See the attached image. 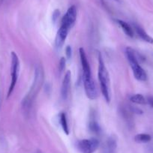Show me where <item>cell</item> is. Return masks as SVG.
I'll list each match as a JSON object with an SVG mask.
<instances>
[{
    "mask_svg": "<svg viewBox=\"0 0 153 153\" xmlns=\"http://www.w3.org/2000/svg\"><path fill=\"white\" fill-rule=\"evenodd\" d=\"M44 80H45V72H44L43 67L41 65H38L35 69L34 79L30 89L22 101V107L26 113H28L30 111L34 101L43 86Z\"/></svg>",
    "mask_w": 153,
    "mask_h": 153,
    "instance_id": "1",
    "label": "cell"
},
{
    "mask_svg": "<svg viewBox=\"0 0 153 153\" xmlns=\"http://www.w3.org/2000/svg\"><path fill=\"white\" fill-rule=\"evenodd\" d=\"M79 53H80V62H81L82 70H83V85H84L85 92H86V95L88 98L91 100H95L98 96V92L96 85L92 79L89 62L83 48H80Z\"/></svg>",
    "mask_w": 153,
    "mask_h": 153,
    "instance_id": "2",
    "label": "cell"
},
{
    "mask_svg": "<svg viewBox=\"0 0 153 153\" xmlns=\"http://www.w3.org/2000/svg\"><path fill=\"white\" fill-rule=\"evenodd\" d=\"M76 20V8L74 5H72L68 9L67 12L63 16L61 21L59 29H58L55 39V45L57 49H61L64 45L65 42Z\"/></svg>",
    "mask_w": 153,
    "mask_h": 153,
    "instance_id": "3",
    "label": "cell"
},
{
    "mask_svg": "<svg viewBox=\"0 0 153 153\" xmlns=\"http://www.w3.org/2000/svg\"><path fill=\"white\" fill-rule=\"evenodd\" d=\"M98 80H99L100 86H101V93L104 96V99L107 102H110V77L107 69L104 65V62L103 60L101 54L98 55Z\"/></svg>",
    "mask_w": 153,
    "mask_h": 153,
    "instance_id": "4",
    "label": "cell"
},
{
    "mask_svg": "<svg viewBox=\"0 0 153 153\" xmlns=\"http://www.w3.org/2000/svg\"><path fill=\"white\" fill-rule=\"evenodd\" d=\"M126 55L128 61L130 66L131 67L134 76L137 80L141 82L146 81L147 74L143 68L141 67L139 62V56L137 53L135 52L134 50L131 48H127L126 49Z\"/></svg>",
    "mask_w": 153,
    "mask_h": 153,
    "instance_id": "5",
    "label": "cell"
},
{
    "mask_svg": "<svg viewBox=\"0 0 153 153\" xmlns=\"http://www.w3.org/2000/svg\"><path fill=\"white\" fill-rule=\"evenodd\" d=\"M19 72H20V60L18 56L14 52L11 53V84L8 91V98H9L12 94L17 80H18Z\"/></svg>",
    "mask_w": 153,
    "mask_h": 153,
    "instance_id": "6",
    "label": "cell"
},
{
    "mask_svg": "<svg viewBox=\"0 0 153 153\" xmlns=\"http://www.w3.org/2000/svg\"><path fill=\"white\" fill-rule=\"evenodd\" d=\"M76 147L81 153H94L99 147V141L95 138L83 139L77 142Z\"/></svg>",
    "mask_w": 153,
    "mask_h": 153,
    "instance_id": "7",
    "label": "cell"
},
{
    "mask_svg": "<svg viewBox=\"0 0 153 153\" xmlns=\"http://www.w3.org/2000/svg\"><path fill=\"white\" fill-rule=\"evenodd\" d=\"M71 73L70 71H68L65 74L64 78H63L61 88V95L64 101L67 100L69 95L71 89Z\"/></svg>",
    "mask_w": 153,
    "mask_h": 153,
    "instance_id": "8",
    "label": "cell"
},
{
    "mask_svg": "<svg viewBox=\"0 0 153 153\" xmlns=\"http://www.w3.org/2000/svg\"><path fill=\"white\" fill-rule=\"evenodd\" d=\"M134 31H135L137 34L138 36L142 39L144 42H147V43L149 44H153V38L141 27L140 26L137 24H134L133 26Z\"/></svg>",
    "mask_w": 153,
    "mask_h": 153,
    "instance_id": "9",
    "label": "cell"
},
{
    "mask_svg": "<svg viewBox=\"0 0 153 153\" xmlns=\"http://www.w3.org/2000/svg\"><path fill=\"white\" fill-rule=\"evenodd\" d=\"M117 148V140L113 137H110L103 146V153H115Z\"/></svg>",
    "mask_w": 153,
    "mask_h": 153,
    "instance_id": "10",
    "label": "cell"
},
{
    "mask_svg": "<svg viewBox=\"0 0 153 153\" xmlns=\"http://www.w3.org/2000/svg\"><path fill=\"white\" fill-rule=\"evenodd\" d=\"M117 22L120 25V27L122 28L123 32L126 34L127 36L130 37V38H134V31L133 27L129 23L121 20H117Z\"/></svg>",
    "mask_w": 153,
    "mask_h": 153,
    "instance_id": "11",
    "label": "cell"
},
{
    "mask_svg": "<svg viewBox=\"0 0 153 153\" xmlns=\"http://www.w3.org/2000/svg\"><path fill=\"white\" fill-rule=\"evenodd\" d=\"M89 129L92 133L95 134H99L101 133V127L95 117H92L89 120Z\"/></svg>",
    "mask_w": 153,
    "mask_h": 153,
    "instance_id": "12",
    "label": "cell"
},
{
    "mask_svg": "<svg viewBox=\"0 0 153 153\" xmlns=\"http://www.w3.org/2000/svg\"><path fill=\"white\" fill-rule=\"evenodd\" d=\"M59 123L62 128L63 131L65 132V134L68 135L69 132H70L69 131V126L68 123L67 116H66V113H64V112H62L59 114Z\"/></svg>",
    "mask_w": 153,
    "mask_h": 153,
    "instance_id": "13",
    "label": "cell"
},
{
    "mask_svg": "<svg viewBox=\"0 0 153 153\" xmlns=\"http://www.w3.org/2000/svg\"><path fill=\"white\" fill-rule=\"evenodd\" d=\"M130 101L134 104H147V100L141 94H134L130 97Z\"/></svg>",
    "mask_w": 153,
    "mask_h": 153,
    "instance_id": "14",
    "label": "cell"
},
{
    "mask_svg": "<svg viewBox=\"0 0 153 153\" xmlns=\"http://www.w3.org/2000/svg\"><path fill=\"white\" fill-rule=\"evenodd\" d=\"M152 140L151 135L148 134H139L134 137V140L137 143H145L149 142Z\"/></svg>",
    "mask_w": 153,
    "mask_h": 153,
    "instance_id": "15",
    "label": "cell"
},
{
    "mask_svg": "<svg viewBox=\"0 0 153 153\" xmlns=\"http://www.w3.org/2000/svg\"><path fill=\"white\" fill-rule=\"evenodd\" d=\"M65 64H66V59L65 57H62L61 59L59 61V69L60 72H62L65 68Z\"/></svg>",
    "mask_w": 153,
    "mask_h": 153,
    "instance_id": "16",
    "label": "cell"
},
{
    "mask_svg": "<svg viewBox=\"0 0 153 153\" xmlns=\"http://www.w3.org/2000/svg\"><path fill=\"white\" fill-rule=\"evenodd\" d=\"M65 54L66 57H67L68 59H70L72 56V48L71 46H67L65 49Z\"/></svg>",
    "mask_w": 153,
    "mask_h": 153,
    "instance_id": "17",
    "label": "cell"
},
{
    "mask_svg": "<svg viewBox=\"0 0 153 153\" xmlns=\"http://www.w3.org/2000/svg\"><path fill=\"white\" fill-rule=\"evenodd\" d=\"M59 15H60L59 11V10H55V11H54L53 14V21L54 23L57 21Z\"/></svg>",
    "mask_w": 153,
    "mask_h": 153,
    "instance_id": "18",
    "label": "cell"
},
{
    "mask_svg": "<svg viewBox=\"0 0 153 153\" xmlns=\"http://www.w3.org/2000/svg\"><path fill=\"white\" fill-rule=\"evenodd\" d=\"M147 100V104H149L151 107H153V97L152 96H149L148 98H146Z\"/></svg>",
    "mask_w": 153,
    "mask_h": 153,
    "instance_id": "19",
    "label": "cell"
},
{
    "mask_svg": "<svg viewBox=\"0 0 153 153\" xmlns=\"http://www.w3.org/2000/svg\"><path fill=\"white\" fill-rule=\"evenodd\" d=\"M116 1H118V0H116Z\"/></svg>",
    "mask_w": 153,
    "mask_h": 153,
    "instance_id": "20",
    "label": "cell"
},
{
    "mask_svg": "<svg viewBox=\"0 0 153 153\" xmlns=\"http://www.w3.org/2000/svg\"><path fill=\"white\" fill-rule=\"evenodd\" d=\"M1 1H2V0H1Z\"/></svg>",
    "mask_w": 153,
    "mask_h": 153,
    "instance_id": "21",
    "label": "cell"
}]
</instances>
